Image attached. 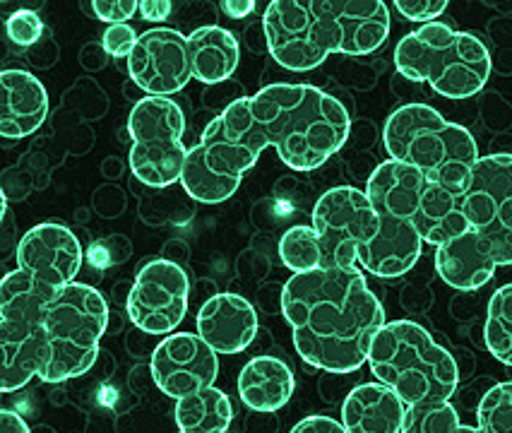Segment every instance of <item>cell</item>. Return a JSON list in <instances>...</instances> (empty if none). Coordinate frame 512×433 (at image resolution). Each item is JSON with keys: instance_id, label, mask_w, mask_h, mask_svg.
<instances>
[{"instance_id": "40", "label": "cell", "mask_w": 512, "mask_h": 433, "mask_svg": "<svg viewBox=\"0 0 512 433\" xmlns=\"http://www.w3.org/2000/svg\"><path fill=\"white\" fill-rule=\"evenodd\" d=\"M171 13H174V3L169 0H142L140 3V17L147 22H164Z\"/></svg>"}, {"instance_id": "33", "label": "cell", "mask_w": 512, "mask_h": 433, "mask_svg": "<svg viewBox=\"0 0 512 433\" xmlns=\"http://www.w3.org/2000/svg\"><path fill=\"white\" fill-rule=\"evenodd\" d=\"M395 8L404 20L431 25L448 10V0H395Z\"/></svg>"}, {"instance_id": "34", "label": "cell", "mask_w": 512, "mask_h": 433, "mask_svg": "<svg viewBox=\"0 0 512 433\" xmlns=\"http://www.w3.org/2000/svg\"><path fill=\"white\" fill-rule=\"evenodd\" d=\"M94 10V17L109 25H128V20L135 13H140L138 0H94L87 3Z\"/></svg>"}, {"instance_id": "39", "label": "cell", "mask_w": 512, "mask_h": 433, "mask_svg": "<svg viewBox=\"0 0 512 433\" xmlns=\"http://www.w3.org/2000/svg\"><path fill=\"white\" fill-rule=\"evenodd\" d=\"M27 53V58H29V63L32 65H37V68H44V70H49V61H46L44 56H49L53 63H56V58H58V46H56V41H53V37L49 32L44 34V37H41V41L37 46H32V49L29 51H25Z\"/></svg>"}, {"instance_id": "27", "label": "cell", "mask_w": 512, "mask_h": 433, "mask_svg": "<svg viewBox=\"0 0 512 433\" xmlns=\"http://www.w3.org/2000/svg\"><path fill=\"white\" fill-rule=\"evenodd\" d=\"M183 191H186L195 203L219 205L226 203L238 191L241 179H231L207 159L205 150L200 145H193L188 150L186 164H183Z\"/></svg>"}, {"instance_id": "30", "label": "cell", "mask_w": 512, "mask_h": 433, "mask_svg": "<svg viewBox=\"0 0 512 433\" xmlns=\"http://www.w3.org/2000/svg\"><path fill=\"white\" fill-rule=\"evenodd\" d=\"M476 426L484 433H512V381L493 385L481 395Z\"/></svg>"}, {"instance_id": "23", "label": "cell", "mask_w": 512, "mask_h": 433, "mask_svg": "<svg viewBox=\"0 0 512 433\" xmlns=\"http://www.w3.org/2000/svg\"><path fill=\"white\" fill-rule=\"evenodd\" d=\"M407 405L383 383H363L349 390L342 402V426L347 433H402Z\"/></svg>"}, {"instance_id": "18", "label": "cell", "mask_w": 512, "mask_h": 433, "mask_svg": "<svg viewBox=\"0 0 512 433\" xmlns=\"http://www.w3.org/2000/svg\"><path fill=\"white\" fill-rule=\"evenodd\" d=\"M332 53L368 56L390 37V10L383 0H315Z\"/></svg>"}, {"instance_id": "46", "label": "cell", "mask_w": 512, "mask_h": 433, "mask_svg": "<svg viewBox=\"0 0 512 433\" xmlns=\"http://www.w3.org/2000/svg\"><path fill=\"white\" fill-rule=\"evenodd\" d=\"M101 171H104V176L106 179H118V176L123 174V164H121V159H113V157H109L104 162V166H101Z\"/></svg>"}, {"instance_id": "14", "label": "cell", "mask_w": 512, "mask_h": 433, "mask_svg": "<svg viewBox=\"0 0 512 433\" xmlns=\"http://www.w3.org/2000/svg\"><path fill=\"white\" fill-rule=\"evenodd\" d=\"M128 73L147 97H171L193 80L188 37L174 27H152L140 34L128 58Z\"/></svg>"}, {"instance_id": "42", "label": "cell", "mask_w": 512, "mask_h": 433, "mask_svg": "<svg viewBox=\"0 0 512 433\" xmlns=\"http://www.w3.org/2000/svg\"><path fill=\"white\" fill-rule=\"evenodd\" d=\"M162 258L164 260H169V263H176V265H186L188 263V258H190V246L186 241H181V239H174V241H169L164 246V251H162Z\"/></svg>"}, {"instance_id": "29", "label": "cell", "mask_w": 512, "mask_h": 433, "mask_svg": "<svg viewBox=\"0 0 512 433\" xmlns=\"http://www.w3.org/2000/svg\"><path fill=\"white\" fill-rule=\"evenodd\" d=\"M279 258L284 268H289L294 275L323 268V248H320L315 229L308 224H296L284 231L279 241Z\"/></svg>"}, {"instance_id": "22", "label": "cell", "mask_w": 512, "mask_h": 433, "mask_svg": "<svg viewBox=\"0 0 512 433\" xmlns=\"http://www.w3.org/2000/svg\"><path fill=\"white\" fill-rule=\"evenodd\" d=\"M424 251V239L414 227L380 215V231L359 253V268L380 280H397L414 268Z\"/></svg>"}, {"instance_id": "37", "label": "cell", "mask_w": 512, "mask_h": 433, "mask_svg": "<svg viewBox=\"0 0 512 433\" xmlns=\"http://www.w3.org/2000/svg\"><path fill=\"white\" fill-rule=\"evenodd\" d=\"M94 210H97V215L111 219V217H118L125 212V193L121 188L116 186H104L99 188L97 193H94Z\"/></svg>"}, {"instance_id": "4", "label": "cell", "mask_w": 512, "mask_h": 433, "mask_svg": "<svg viewBox=\"0 0 512 433\" xmlns=\"http://www.w3.org/2000/svg\"><path fill=\"white\" fill-rule=\"evenodd\" d=\"M368 366L407 407L450 402L460 385L455 357L414 320L385 323L371 344Z\"/></svg>"}, {"instance_id": "32", "label": "cell", "mask_w": 512, "mask_h": 433, "mask_svg": "<svg viewBox=\"0 0 512 433\" xmlns=\"http://www.w3.org/2000/svg\"><path fill=\"white\" fill-rule=\"evenodd\" d=\"M5 32H8V37L17 49L22 51H29L32 46H37L41 37L46 34V27L44 22H41V17L37 10H15L13 15L5 20Z\"/></svg>"}, {"instance_id": "28", "label": "cell", "mask_w": 512, "mask_h": 433, "mask_svg": "<svg viewBox=\"0 0 512 433\" xmlns=\"http://www.w3.org/2000/svg\"><path fill=\"white\" fill-rule=\"evenodd\" d=\"M484 342L493 359L512 366V284H503L488 301Z\"/></svg>"}, {"instance_id": "19", "label": "cell", "mask_w": 512, "mask_h": 433, "mask_svg": "<svg viewBox=\"0 0 512 433\" xmlns=\"http://www.w3.org/2000/svg\"><path fill=\"white\" fill-rule=\"evenodd\" d=\"M195 328L219 357H234L258 335V313L241 294L222 292L200 306Z\"/></svg>"}, {"instance_id": "21", "label": "cell", "mask_w": 512, "mask_h": 433, "mask_svg": "<svg viewBox=\"0 0 512 433\" xmlns=\"http://www.w3.org/2000/svg\"><path fill=\"white\" fill-rule=\"evenodd\" d=\"M498 268L496 253L479 231L469 229L436 248V270L440 280L460 292L484 287Z\"/></svg>"}, {"instance_id": "6", "label": "cell", "mask_w": 512, "mask_h": 433, "mask_svg": "<svg viewBox=\"0 0 512 433\" xmlns=\"http://www.w3.org/2000/svg\"><path fill=\"white\" fill-rule=\"evenodd\" d=\"M366 193L378 215L409 224L424 243L436 248L472 229L462 212L460 195L438 186L407 164L388 159L375 166L368 176Z\"/></svg>"}, {"instance_id": "8", "label": "cell", "mask_w": 512, "mask_h": 433, "mask_svg": "<svg viewBox=\"0 0 512 433\" xmlns=\"http://www.w3.org/2000/svg\"><path fill=\"white\" fill-rule=\"evenodd\" d=\"M53 289L44 287L22 270H13L0 282V349H3L5 395L25 388L41 376L49 359L44 316Z\"/></svg>"}, {"instance_id": "10", "label": "cell", "mask_w": 512, "mask_h": 433, "mask_svg": "<svg viewBox=\"0 0 512 433\" xmlns=\"http://www.w3.org/2000/svg\"><path fill=\"white\" fill-rule=\"evenodd\" d=\"M311 222L323 248V268H359V253L380 231L371 198L354 186H337L320 195Z\"/></svg>"}, {"instance_id": "15", "label": "cell", "mask_w": 512, "mask_h": 433, "mask_svg": "<svg viewBox=\"0 0 512 433\" xmlns=\"http://www.w3.org/2000/svg\"><path fill=\"white\" fill-rule=\"evenodd\" d=\"M198 145L222 174L243 179L258 164L265 147H270V140L253 114V99L246 97L214 116L202 130Z\"/></svg>"}, {"instance_id": "11", "label": "cell", "mask_w": 512, "mask_h": 433, "mask_svg": "<svg viewBox=\"0 0 512 433\" xmlns=\"http://www.w3.org/2000/svg\"><path fill=\"white\" fill-rule=\"evenodd\" d=\"M469 227L491 243L498 265H512V154H488L462 195Z\"/></svg>"}, {"instance_id": "25", "label": "cell", "mask_w": 512, "mask_h": 433, "mask_svg": "<svg viewBox=\"0 0 512 433\" xmlns=\"http://www.w3.org/2000/svg\"><path fill=\"white\" fill-rule=\"evenodd\" d=\"M193 77L202 85H222L231 80L241 63V46L229 29L219 25L195 27L188 34Z\"/></svg>"}, {"instance_id": "9", "label": "cell", "mask_w": 512, "mask_h": 433, "mask_svg": "<svg viewBox=\"0 0 512 433\" xmlns=\"http://www.w3.org/2000/svg\"><path fill=\"white\" fill-rule=\"evenodd\" d=\"M128 133L133 140L128 157L133 181L154 191L181 183L188 157L183 145L186 116L174 99L145 97L135 102L128 118Z\"/></svg>"}, {"instance_id": "44", "label": "cell", "mask_w": 512, "mask_h": 433, "mask_svg": "<svg viewBox=\"0 0 512 433\" xmlns=\"http://www.w3.org/2000/svg\"><path fill=\"white\" fill-rule=\"evenodd\" d=\"M0 433H32L29 431L27 421L20 417V414L10 412V409H3L0 412Z\"/></svg>"}, {"instance_id": "38", "label": "cell", "mask_w": 512, "mask_h": 433, "mask_svg": "<svg viewBox=\"0 0 512 433\" xmlns=\"http://www.w3.org/2000/svg\"><path fill=\"white\" fill-rule=\"evenodd\" d=\"M289 433H347L342 421L325 417V414H313V417L301 419Z\"/></svg>"}, {"instance_id": "47", "label": "cell", "mask_w": 512, "mask_h": 433, "mask_svg": "<svg viewBox=\"0 0 512 433\" xmlns=\"http://www.w3.org/2000/svg\"><path fill=\"white\" fill-rule=\"evenodd\" d=\"M457 433H484V431H481L479 426H464V424H462V429L457 431Z\"/></svg>"}, {"instance_id": "3", "label": "cell", "mask_w": 512, "mask_h": 433, "mask_svg": "<svg viewBox=\"0 0 512 433\" xmlns=\"http://www.w3.org/2000/svg\"><path fill=\"white\" fill-rule=\"evenodd\" d=\"M383 145L392 162L412 166L460 198L481 159L474 135L428 104H404L392 111L383 128Z\"/></svg>"}, {"instance_id": "13", "label": "cell", "mask_w": 512, "mask_h": 433, "mask_svg": "<svg viewBox=\"0 0 512 433\" xmlns=\"http://www.w3.org/2000/svg\"><path fill=\"white\" fill-rule=\"evenodd\" d=\"M190 304V280L181 265L154 258L135 277L125 311L147 335H174Z\"/></svg>"}, {"instance_id": "1", "label": "cell", "mask_w": 512, "mask_h": 433, "mask_svg": "<svg viewBox=\"0 0 512 433\" xmlns=\"http://www.w3.org/2000/svg\"><path fill=\"white\" fill-rule=\"evenodd\" d=\"M282 316L296 352L325 373L359 371L388 320L361 268H320L291 275L282 287Z\"/></svg>"}, {"instance_id": "20", "label": "cell", "mask_w": 512, "mask_h": 433, "mask_svg": "<svg viewBox=\"0 0 512 433\" xmlns=\"http://www.w3.org/2000/svg\"><path fill=\"white\" fill-rule=\"evenodd\" d=\"M0 135L5 140H22L44 126L49 116V92L37 75L20 68L0 73Z\"/></svg>"}, {"instance_id": "12", "label": "cell", "mask_w": 512, "mask_h": 433, "mask_svg": "<svg viewBox=\"0 0 512 433\" xmlns=\"http://www.w3.org/2000/svg\"><path fill=\"white\" fill-rule=\"evenodd\" d=\"M265 49L291 73H308L320 68L332 53L323 17L315 0H275L263 17Z\"/></svg>"}, {"instance_id": "17", "label": "cell", "mask_w": 512, "mask_h": 433, "mask_svg": "<svg viewBox=\"0 0 512 433\" xmlns=\"http://www.w3.org/2000/svg\"><path fill=\"white\" fill-rule=\"evenodd\" d=\"M15 260L17 270L58 292L77 280L85 253L80 239L68 227L58 222H41L22 236Z\"/></svg>"}, {"instance_id": "36", "label": "cell", "mask_w": 512, "mask_h": 433, "mask_svg": "<svg viewBox=\"0 0 512 433\" xmlns=\"http://www.w3.org/2000/svg\"><path fill=\"white\" fill-rule=\"evenodd\" d=\"M241 99H246V94H243L241 82L236 80H226L222 85L207 87L205 94H202V102H205L207 109H222V111L229 109L231 104L241 102Z\"/></svg>"}, {"instance_id": "2", "label": "cell", "mask_w": 512, "mask_h": 433, "mask_svg": "<svg viewBox=\"0 0 512 433\" xmlns=\"http://www.w3.org/2000/svg\"><path fill=\"white\" fill-rule=\"evenodd\" d=\"M253 114L279 159L294 171H315L347 145V106L315 85H267L253 97Z\"/></svg>"}, {"instance_id": "26", "label": "cell", "mask_w": 512, "mask_h": 433, "mask_svg": "<svg viewBox=\"0 0 512 433\" xmlns=\"http://www.w3.org/2000/svg\"><path fill=\"white\" fill-rule=\"evenodd\" d=\"M174 419L181 433H226L234 419V405L226 393L212 385L176 400Z\"/></svg>"}, {"instance_id": "41", "label": "cell", "mask_w": 512, "mask_h": 433, "mask_svg": "<svg viewBox=\"0 0 512 433\" xmlns=\"http://www.w3.org/2000/svg\"><path fill=\"white\" fill-rule=\"evenodd\" d=\"M109 58L111 56L106 53L104 44H97V41H89L85 49L80 51V63H82V68H87V70H101Z\"/></svg>"}, {"instance_id": "16", "label": "cell", "mask_w": 512, "mask_h": 433, "mask_svg": "<svg viewBox=\"0 0 512 433\" xmlns=\"http://www.w3.org/2000/svg\"><path fill=\"white\" fill-rule=\"evenodd\" d=\"M152 381L171 400L212 388L219 376V354L198 332H174L154 347Z\"/></svg>"}, {"instance_id": "31", "label": "cell", "mask_w": 512, "mask_h": 433, "mask_svg": "<svg viewBox=\"0 0 512 433\" xmlns=\"http://www.w3.org/2000/svg\"><path fill=\"white\" fill-rule=\"evenodd\" d=\"M460 429L462 421L457 409L450 402H436L407 407L402 433H457Z\"/></svg>"}, {"instance_id": "7", "label": "cell", "mask_w": 512, "mask_h": 433, "mask_svg": "<svg viewBox=\"0 0 512 433\" xmlns=\"http://www.w3.org/2000/svg\"><path fill=\"white\" fill-rule=\"evenodd\" d=\"M109 304L89 284L73 282L51 296L44 316V332L49 342L41 381L63 383L97 364L99 344L109 328Z\"/></svg>"}, {"instance_id": "35", "label": "cell", "mask_w": 512, "mask_h": 433, "mask_svg": "<svg viewBox=\"0 0 512 433\" xmlns=\"http://www.w3.org/2000/svg\"><path fill=\"white\" fill-rule=\"evenodd\" d=\"M138 39L140 34H135V29L130 25H109L104 37H101V44H104V49L111 58H125L128 61Z\"/></svg>"}, {"instance_id": "45", "label": "cell", "mask_w": 512, "mask_h": 433, "mask_svg": "<svg viewBox=\"0 0 512 433\" xmlns=\"http://www.w3.org/2000/svg\"><path fill=\"white\" fill-rule=\"evenodd\" d=\"M219 8H222L229 17H234V20H241V17H248L253 13L255 3L253 0H224Z\"/></svg>"}, {"instance_id": "24", "label": "cell", "mask_w": 512, "mask_h": 433, "mask_svg": "<svg viewBox=\"0 0 512 433\" xmlns=\"http://www.w3.org/2000/svg\"><path fill=\"white\" fill-rule=\"evenodd\" d=\"M294 390V373L277 357H253L238 373V395L253 412H279L294 397Z\"/></svg>"}, {"instance_id": "5", "label": "cell", "mask_w": 512, "mask_h": 433, "mask_svg": "<svg viewBox=\"0 0 512 433\" xmlns=\"http://www.w3.org/2000/svg\"><path fill=\"white\" fill-rule=\"evenodd\" d=\"M395 68L407 80L426 82L440 97L469 99L484 90L493 63L479 37L431 22L400 39Z\"/></svg>"}, {"instance_id": "43", "label": "cell", "mask_w": 512, "mask_h": 433, "mask_svg": "<svg viewBox=\"0 0 512 433\" xmlns=\"http://www.w3.org/2000/svg\"><path fill=\"white\" fill-rule=\"evenodd\" d=\"M17 251L20 241L15 239V222H13V212H10V205L3 203V255H8L10 251Z\"/></svg>"}]
</instances>
